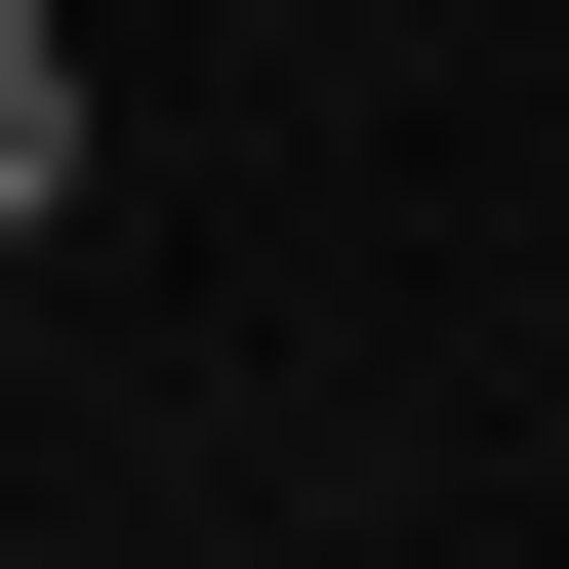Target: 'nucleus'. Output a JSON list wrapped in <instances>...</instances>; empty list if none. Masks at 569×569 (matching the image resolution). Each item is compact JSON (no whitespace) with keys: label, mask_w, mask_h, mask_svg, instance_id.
Segmentation results:
<instances>
[{"label":"nucleus","mask_w":569,"mask_h":569,"mask_svg":"<svg viewBox=\"0 0 569 569\" xmlns=\"http://www.w3.org/2000/svg\"><path fill=\"white\" fill-rule=\"evenodd\" d=\"M41 203H82V41L0 0V244H41Z\"/></svg>","instance_id":"1"}]
</instances>
